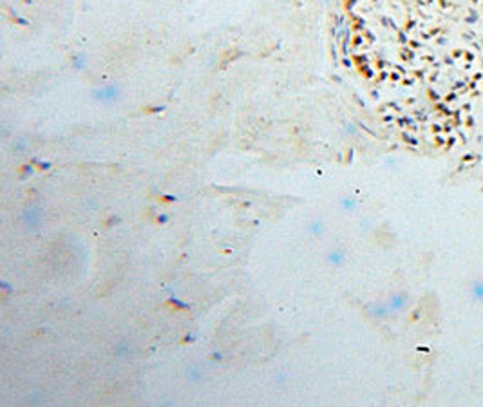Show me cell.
Returning <instances> with one entry per match:
<instances>
[{
  "instance_id": "6da1fadb",
  "label": "cell",
  "mask_w": 483,
  "mask_h": 407,
  "mask_svg": "<svg viewBox=\"0 0 483 407\" xmlns=\"http://www.w3.org/2000/svg\"><path fill=\"white\" fill-rule=\"evenodd\" d=\"M22 221L26 223V226L29 228V230H35V228H38V225H40V212H38V208H27L24 214H22Z\"/></svg>"
},
{
  "instance_id": "7a4b0ae2",
  "label": "cell",
  "mask_w": 483,
  "mask_h": 407,
  "mask_svg": "<svg viewBox=\"0 0 483 407\" xmlns=\"http://www.w3.org/2000/svg\"><path fill=\"white\" fill-rule=\"evenodd\" d=\"M118 92H120V90L116 89V87L109 85V87L96 89L95 90V98H96V100H100V101H114L116 98H118Z\"/></svg>"
},
{
  "instance_id": "3957f363",
  "label": "cell",
  "mask_w": 483,
  "mask_h": 407,
  "mask_svg": "<svg viewBox=\"0 0 483 407\" xmlns=\"http://www.w3.org/2000/svg\"><path fill=\"white\" fill-rule=\"evenodd\" d=\"M471 295H473L476 301L483 302V280H476V282L471 286Z\"/></svg>"
},
{
  "instance_id": "277c9868",
  "label": "cell",
  "mask_w": 483,
  "mask_h": 407,
  "mask_svg": "<svg viewBox=\"0 0 483 407\" xmlns=\"http://www.w3.org/2000/svg\"><path fill=\"white\" fill-rule=\"evenodd\" d=\"M328 261H330L331 265H342V261H344V252H342V250H333V252L328 254Z\"/></svg>"
}]
</instances>
